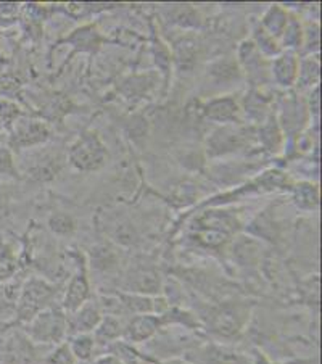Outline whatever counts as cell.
Wrapping results in <instances>:
<instances>
[{
  "mask_svg": "<svg viewBox=\"0 0 322 364\" xmlns=\"http://www.w3.org/2000/svg\"><path fill=\"white\" fill-rule=\"evenodd\" d=\"M20 292H21L20 282L9 281V282L0 284V311H2V309H10L16 306Z\"/></svg>",
  "mask_w": 322,
  "mask_h": 364,
  "instance_id": "cell-21",
  "label": "cell"
},
{
  "mask_svg": "<svg viewBox=\"0 0 322 364\" xmlns=\"http://www.w3.org/2000/svg\"><path fill=\"white\" fill-rule=\"evenodd\" d=\"M309 99H311V102L308 103V107L311 108L313 113L318 114L319 113V86H316L311 90V95H309Z\"/></svg>",
  "mask_w": 322,
  "mask_h": 364,
  "instance_id": "cell-28",
  "label": "cell"
},
{
  "mask_svg": "<svg viewBox=\"0 0 322 364\" xmlns=\"http://www.w3.org/2000/svg\"><path fill=\"white\" fill-rule=\"evenodd\" d=\"M248 134L247 129L235 124H226L216 129L206 141V150L210 156H221L232 154L247 147Z\"/></svg>",
  "mask_w": 322,
  "mask_h": 364,
  "instance_id": "cell-5",
  "label": "cell"
},
{
  "mask_svg": "<svg viewBox=\"0 0 322 364\" xmlns=\"http://www.w3.org/2000/svg\"><path fill=\"white\" fill-rule=\"evenodd\" d=\"M99 33L94 26H84L79 28L77 31L70 34V41L75 44L79 50H92V48H97L99 46Z\"/></svg>",
  "mask_w": 322,
  "mask_h": 364,
  "instance_id": "cell-16",
  "label": "cell"
},
{
  "mask_svg": "<svg viewBox=\"0 0 322 364\" xmlns=\"http://www.w3.org/2000/svg\"><path fill=\"white\" fill-rule=\"evenodd\" d=\"M70 348L73 351L75 358L79 360H87V358L92 356L94 348H95V338L89 333H77V336H73V341L70 342Z\"/></svg>",
  "mask_w": 322,
  "mask_h": 364,
  "instance_id": "cell-18",
  "label": "cell"
},
{
  "mask_svg": "<svg viewBox=\"0 0 322 364\" xmlns=\"http://www.w3.org/2000/svg\"><path fill=\"white\" fill-rule=\"evenodd\" d=\"M161 324V319L154 314H137L126 327V337L132 342H144L156 332Z\"/></svg>",
  "mask_w": 322,
  "mask_h": 364,
  "instance_id": "cell-11",
  "label": "cell"
},
{
  "mask_svg": "<svg viewBox=\"0 0 322 364\" xmlns=\"http://www.w3.org/2000/svg\"><path fill=\"white\" fill-rule=\"evenodd\" d=\"M242 107L234 97H215L203 105V117L221 124H237L240 121Z\"/></svg>",
  "mask_w": 322,
  "mask_h": 364,
  "instance_id": "cell-7",
  "label": "cell"
},
{
  "mask_svg": "<svg viewBox=\"0 0 322 364\" xmlns=\"http://www.w3.org/2000/svg\"><path fill=\"white\" fill-rule=\"evenodd\" d=\"M34 361V347L23 332H11L0 347V364H29Z\"/></svg>",
  "mask_w": 322,
  "mask_h": 364,
  "instance_id": "cell-6",
  "label": "cell"
},
{
  "mask_svg": "<svg viewBox=\"0 0 322 364\" xmlns=\"http://www.w3.org/2000/svg\"><path fill=\"white\" fill-rule=\"evenodd\" d=\"M303 33H305V28L301 26V23L296 20V18L290 16V21L285 28L284 34L281 36L282 46L285 48H296L303 44Z\"/></svg>",
  "mask_w": 322,
  "mask_h": 364,
  "instance_id": "cell-20",
  "label": "cell"
},
{
  "mask_svg": "<svg viewBox=\"0 0 322 364\" xmlns=\"http://www.w3.org/2000/svg\"><path fill=\"white\" fill-rule=\"evenodd\" d=\"M50 127L39 118H33L29 113H24L18 118L7 132V147L11 151H20L38 147L50 139Z\"/></svg>",
  "mask_w": 322,
  "mask_h": 364,
  "instance_id": "cell-2",
  "label": "cell"
},
{
  "mask_svg": "<svg viewBox=\"0 0 322 364\" xmlns=\"http://www.w3.org/2000/svg\"><path fill=\"white\" fill-rule=\"evenodd\" d=\"M24 331L36 342H60L68 332V321L60 309H44L29 321Z\"/></svg>",
  "mask_w": 322,
  "mask_h": 364,
  "instance_id": "cell-4",
  "label": "cell"
},
{
  "mask_svg": "<svg viewBox=\"0 0 322 364\" xmlns=\"http://www.w3.org/2000/svg\"><path fill=\"white\" fill-rule=\"evenodd\" d=\"M55 294V287L39 277H31L21 285V292L16 301L15 324H28L44 308Z\"/></svg>",
  "mask_w": 322,
  "mask_h": 364,
  "instance_id": "cell-3",
  "label": "cell"
},
{
  "mask_svg": "<svg viewBox=\"0 0 322 364\" xmlns=\"http://www.w3.org/2000/svg\"><path fill=\"white\" fill-rule=\"evenodd\" d=\"M7 142V129H5L2 121H0V144Z\"/></svg>",
  "mask_w": 322,
  "mask_h": 364,
  "instance_id": "cell-30",
  "label": "cell"
},
{
  "mask_svg": "<svg viewBox=\"0 0 322 364\" xmlns=\"http://www.w3.org/2000/svg\"><path fill=\"white\" fill-rule=\"evenodd\" d=\"M102 319L100 306L95 301L87 300L81 308L71 313V319L68 321V332L75 333H89L95 331Z\"/></svg>",
  "mask_w": 322,
  "mask_h": 364,
  "instance_id": "cell-9",
  "label": "cell"
},
{
  "mask_svg": "<svg viewBox=\"0 0 322 364\" xmlns=\"http://www.w3.org/2000/svg\"><path fill=\"white\" fill-rule=\"evenodd\" d=\"M20 171H18L14 151H11L7 144H0V179H20Z\"/></svg>",
  "mask_w": 322,
  "mask_h": 364,
  "instance_id": "cell-17",
  "label": "cell"
},
{
  "mask_svg": "<svg viewBox=\"0 0 322 364\" xmlns=\"http://www.w3.org/2000/svg\"><path fill=\"white\" fill-rule=\"evenodd\" d=\"M319 80V63L316 58H306L300 63L299 80L303 86H314Z\"/></svg>",
  "mask_w": 322,
  "mask_h": 364,
  "instance_id": "cell-22",
  "label": "cell"
},
{
  "mask_svg": "<svg viewBox=\"0 0 322 364\" xmlns=\"http://www.w3.org/2000/svg\"><path fill=\"white\" fill-rule=\"evenodd\" d=\"M299 70H300V60L296 57L295 52H282L276 57L271 66L272 77L276 82L282 87L294 86L299 80Z\"/></svg>",
  "mask_w": 322,
  "mask_h": 364,
  "instance_id": "cell-8",
  "label": "cell"
},
{
  "mask_svg": "<svg viewBox=\"0 0 322 364\" xmlns=\"http://www.w3.org/2000/svg\"><path fill=\"white\" fill-rule=\"evenodd\" d=\"M295 202L299 203L301 208H318L319 203V192L318 187L313 186L311 182H299L295 186Z\"/></svg>",
  "mask_w": 322,
  "mask_h": 364,
  "instance_id": "cell-15",
  "label": "cell"
},
{
  "mask_svg": "<svg viewBox=\"0 0 322 364\" xmlns=\"http://www.w3.org/2000/svg\"><path fill=\"white\" fill-rule=\"evenodd\" d=\"M89 300V282L86 277V272L81 268L79 269L75 277L71 279V282L66 289L65 299H63V306L68 313L76 311L77 308H81L84 303Z\"/></svg>",
  "mask_w": 322,
  "mask_h": 364,
  "instance_id": "cell-10",
  "label": "cell"
},
{
  "mask_svg": "<svg viewBox=\"0 0 322 364\" xmlns=\"http://www.w3.org/2000/svg\"><path fill=\"white\" fill-rule=\"evenodd\" d=\"M48 364H75V355L70 348V343L60 345L57 350H53L50 356L47 358Z\"/></svg>",
  "mask_w": 322,
  "mask_h": 364,
  "instance_id": "cell-26",
  "label": "cell"
},
{
  "mask_svg": "<svg viewBox=\"0 0 322 364\" xmlns=\"http://www.w3.org/2000/svg\"><path fill=\"white\" fill-rule=\"evenodd\" d=\"M48 226L55 234H70L75 230V221L73 218L66 213H55L50 220H48Z\"/></svg>",
  "mask_w": 322,
  "mask_h": 364,
  "instance_id": "cell-24",
  "label": "cell"
},
{
  "mask_svg": "<svg viewBox=\"0 0 322 364\" xmlns=\"http://www.w3.org/2000/svg\"><path fill=\"white\" fill-rule=\"evenodd\" d=\"M108 149L99 132L86 131L71 144L68 151L70 165L77 171H97L105 166Z\"/></svg>",
  "mask_w": 322,
  "mask_h": 364,
  "instance_id": "cell-1",
  "label": "cell"
},
{
  "mask_svg": "<svg viewBox=\"0 0 322 364\" xmlns=\"http://www.w3.org/2000/svg\"><path fill=\"white\" fill-rule=\"evenodd\" d=\"M21 7L15 4H2L0 5V28H10L20 21Z\"/></svg>",
  "mask_w": 322,
  "mask_h": 364,
  "instance_id": "cell-23",
  "label": "cell"
},
{
  "mask_svg": "<svg viewBox=\"0 0 322 364\" xmlns=\"http://www.w3.org/2000/svg\"><path fill=\"white\" fill-rule=\"evenodd\" d=\"M94 364H123L117 356H102Z\"/></svg>",
  "mask_w": 322,
  "mask_h": 364,
  "instance_id": "cell-29",
  "label": "cell"
},
{
  "mask_svg": "<svg viewBox=\"0 0 322 364\" xmlns=\"http://www.w3.org/2000/svg\"><path fill=\"white\" fill-rule=\"evenodd\" d=\"M277 42L279 41H276L274 38H271V36L267 34L261 26H258L257 31H254L253 44H254V47L258 48V52L263 57H277L279 50H281V47H279Z\"/></svg>",
  "mask_w": 322,
  "mask_h": 364,
  "instance_id": "cell-19",
  "label": "cell"
},
{
  "mask_svg": "<svg viewBox=\"0 0 322 364\" xmlns=\"http://www.w3.org/2000/svg\"><path fill=\"white\" fill-rule=\"evenodd\" d=\"M124 333V327L121 321L114 316H105L100 319L99 326L95 327V342H110Z\"/></svg>",
  "mask_w": 322,
  "mask_h": 364,
  "instance_id": "cell-14",
  "label": "cell"
},
{
  "mask_svg": "<svg viewBox=\"0 0 322 364\" xmlns=\"http://www.w3.org/2000/svg\"><path fill=\"white\" fill-rule=\"evenodd\" d=\"M20 257L16 255L15 247L0 237V284L11 281L20 269Z\"/></svg>",
  "mask_w": 322,
  "mask_h": 364,
  "instance_id": "cell-13",
  "label": "cell"
},
{
  "mask_svg": "<svg viewBox=\"0 0 322 364\" xmlns=\"http://www.w3.org/2000/svg\"><path fill=\"white\" fill-rule=\"evenodd\" d=\"M290 16L291 15L289 11L281 7V5H271V7L266 10L263 20H261V28H263L271 38L279 41L284 34L285 28H287Z\"/></svg>",
  "mask_w": 322,
  "mask_h": 364,
  "instance_id": "cell-12",
  "label": "cell"
},
{
  "mask_svg": "<svg viewBox=\"0 0 322 364\" xmlns=\"http://www.w3.org/2000/svg\"><path fill=\"white\" fill-rule=\"evenodd\" d=\"M11 187L0 184V226H2L4 221L10 216L11 211Z\"/></svg>",
  "mask_w": 322,
  "mask_h": 364,
  "instance_id": "cell-27",
  "label": "cell"
},
{
  "mask_svg": "<svg viewBox=\"0 0 322 364\" xmlns=\"http://www.w3.org/2000/svg\"><path fill=\"white\" fill-rule=\"evenodd\" d=\"M261 142L266 145V149L276 147V145L281 144V131H279L276 121H269L263 129L259 132Z\"/></svg>",
  "mask_w": 322,
  "mask_h": 364,
  "instance_id": "cell-25",
  "label": "cell"
}]
</instances>
